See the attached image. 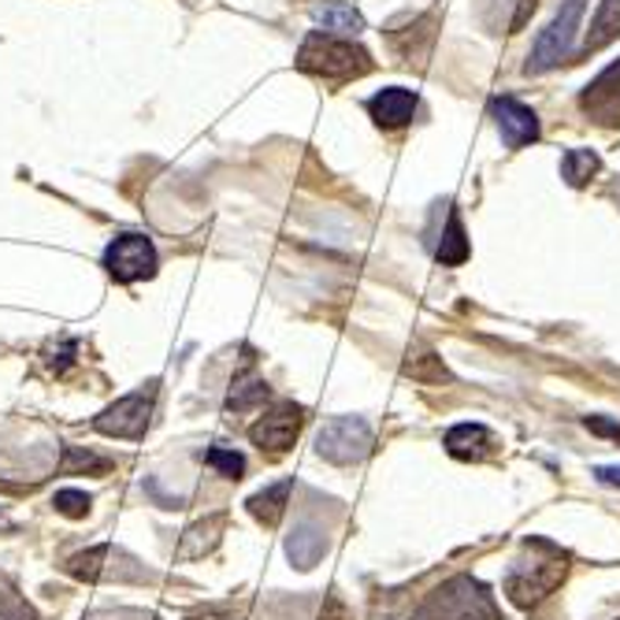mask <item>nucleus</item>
<instances>
[{"label":"nucleus","mask_w":620,"mask_h":620,"mask_svg":"<svg viewBox=\"0 0 620 620\" xmlns=\"http://www.w3.org/2000/svg\"><path fill=\"white\" fill-rule=\"evenodd\" d=\"M156 387L160 383H145L142 390L126 394L115 406H108L101 417L93 420V428L101 431V435H112V439H142L145 428H150V417H153V406H156Z\"/></svg>","instance_id":"obj_5"},{"label":"nucleus","mask_w":620,"mask_h":620,"mask_svg":"<svg viewBox=\"0 0 620 620\" xmlns=\"http://www.w3.org/2000/svg\"><path fill=\"white\" fill-rule=\"evenodd\" d=\"M190 620H242V613H234V609H209V613H197Z\"/></svg>","instance_id":"obj_31"},{"label":"nucleus","mask_w":620,"mask_h":620,"mask_svg":"<svg viewBox=\"0 0 620 620\" xmlns=\"http://www.w3.org/2000/svg\"><path fill=\"white\" fill-rule=\"evenodd\" d=\"M431 26H435V12L420 15L406 34L394 31V34H390V45L398 48V53L406 56V60H412V53H417V45H412V42H417V37H424V42H431V34H435V31H431Z\"/></svg>","instance_id":"obj_24"},{"label":"nucleus","mask_w":620,"mask_h":620,"mask_svg":"<svg viewBox=\"0 0 620 620\" xmlns=\"http://www.w3.org/2000/svg\"><path fill=\"white\" fill-rule=\"evenodd\" d=\"M204 461H209L215 472H223L228 479H242V472H245L242 454H234V450H223V446H212L209 454H204Z\"/></svg>","instance_id":"obj_25"},{"label":"nucleus","mask_w":620,"mask_h":620,"mask_svg":"<svg viewBox=\"0 0 620 620\" xmlns=\"http://www.w3.org/2000/svg\"><path fill=\"white\" fill-rule=\"evenodd\" d=\"M75 361V342H60V350H53V357H48V364H53L56 376H64L67 364Z\"/></svg>","instance_id":"obj_28"},{"label":"nucleus","mask_w":620,"mask_h":620,"mask_svg":"<svg viewBox=\"0 0 620 620\" xmlns=\"http://www.w3.org/2000/svg\"><path fill=\"white\" fill-rule=\"evenodd\" d=\"M312 19H317L328 34H339V37H353L364 31L361 12L350 4H342V0H323V4L312 8Z\"/></svg>","instance_id":"obj_14"},{"label":"nucleus","mask_w":620,"mask_h":620,"mask_svg":"<svg viewBox=\"0 0 620 620\" xmlns=\"http://www.w3.org/2000/svg\"><path fill=\"white\" fill-rule=\"evenodd\" d=\"M53 506L64 517H86L90 513V495H82V490H56Z\"/></svg>","instance_id":"obj_26"},{"label":"nucleus","mask_w":620,"mask_h":620,"mask_svg":"<svg viewBox=\"0 0 620 620\" xmlns=\"http://www.w3.org/2000/svg\"><path fill=\"white\" fill-rule=\"evenodd\" d=\"M317 620H353V613L346 609V602H342L339 590H328V598H323V609Z\"/></svg>","instance_id":"obj_27"},{"label":"nucleus","mask_w":620,"mask_h":620,"mask_svg":"<svg viewBox=\"0 0 620 620\" xmlns=\"http://www.w3.org/2000/svg\"><path fill=\"white\" fill-rule=\"evenodd\" d=\"M287 554L298 568H312L317 561L328 554V535L312 524H301L294 535L287 539Z\"/></svg>","instance_id":"obj_17"},{"label":"nucleus","mask_w":620,"mask_h":620,"mask_svg":"<svg viewBox=\"0 0 620 620\" xmlns=\"http://www.w3.org/2000/svg\"><path fill=\"white\" fill-rule=\"evenodd\" d=\"M595 476L602 479L606 487H620V465H606V468H598Z\"/></svg>","instance_id":"obj_32"},{"label":"nucleus","mask_w":620,"mask_h":620,"mask_svg":"<svg viewBox=\"0 0 620 620\" xmlns=\"http://www.w3.org/2000/svg\"><path fill=\"white\" fill-rule=\"evenodd\" d=\"M253 364V357H250ZM250 364H245V372L234 376V387L228 394V412H250V409H261L264 401H268V383L261 376H250Z\"/></svg>","instance_id":"obj_16"},{"label":"nucleus","mask_w":620,"mask_h":620,"mask_svg":"<svg viewBox=\"0 0 620 620\" xmlns=\"http://www.w3.org/2000/svg\"><path fill=\"white\" fill-rule=\"evenodd\" d=\"M372 450V428L361 417H331L317 435V454L331 465H357Z\"/></svg>","instance_id":"obj_4"},{"label":"nucleus","mask_w":620,"mask_h":620,"mask_svg":"<svg viewBox=\"0 0 620 620\" xmlns=\"http://www.w3.org/2000/svg\"><path fill=\"white\" fill-rule=\"evenodd\" d=\"M104 268L112 279L120 283H137L156 275V250L145 234H120L104 250Z\"/></svg>","instance_id":"obj_8"},{"label":"nucleus","mask_w":620,"mask_h":620,"mask_svg":"<svg viewBox=\"0 0 620 620\" xmlns=\"http://www.w3.org/2000/svg\"><path fill=\"white\" fill-rule=\"evenodd\" d=\"M568 573V554L557 550L546 539H528L524 554H520L506 573V595L513 598L520 609L543 602Z\"/></svg>","instance_id":"obj_1"},{"label":"nucleus","mask_w":620,"mask_h":620,"mask_svg":"<svg viewBox=\"0 0 620 620\" xmlns=\"http://www.w3.org/2000/svg\"><path fill=\"white\" fill-rule=\"evenodd\" d=\"M435 257L446 264V268H457V264L468 261V239H465V228H461V215L457 212H450L446 231H442V242H439Z\"/></svg>","instance_id":"obj_20"},{"label":"nucleus","mask_w":620,"mask_h":620,"mask_svg":"<svg viewBox=\"0 0 620 620\" xmlns=\"http://www.w3.org/2000/svg\"><path fill=\"white\" fill-rule=\"evenodd\" d=\"M617 37H620V0H602L595 12V23L587 31L584 53H598V48L613 45Z\"/></svg>","instance_id":"obj_18"},{"label":"nucleus","mask_w":620,"mask_h":620,"mask_svg":"<svg viewBox=\"0 0 620 620\" xmlns=\"http://www.w3.org/2000/svg\"><path fill=\"white\" fill-rule=\"evenodd\" d=\"M301 424H305V409L294 406V401H283V406L264 412L257 424L250 428V439H253V446H257L261 454L279 457V454H287V450L294 446Z\"/></svg>","instance_id":"obj_9"},{"label":"nucleus","mask_w":620,"mask_h":620,"mask_svg":"<svg viewBox=\"0 0 620 620\" xmlns=\"http://www.w3.org/2000/svg\"><path fill=\"white\" fill-rule=\"evenodd\" d=\"M495 431H487L484 424H457L454 431H446V454L457 461H487L495 457Z\"/></svg>","instance_id":"obj_12"},{"label":"nucleus","mask_w":620,"mask_h":620,"mask_svg":"<svg viewBox=\"0 0 620 620\" xmlns=\"http://www.w3.org/2000/svg\"><path fill=\"white\" fill-rule=\"evenodd\" d=\"M498 606L490 590L472 576L446 579L435 595H428L412 620H498Z\"/></svg>","instance_id":"obj_2"},{"label":"nucleus","mask_w":620,"mask_h":620,"mask_svg":"<svg viewBox=\"0 0 620 620\" xmlns=\"http://www.w3.org/2000/svg\"><path fill=\"white\" fill-rule=\"evenodd\" d=\"M490 115H495L501 137H506L509 150H520L528 142H539V115L531 112L528 104H520L517 97H498L490 104Z\"/></svg>","instance_id":"obj_11"},{"label":"nucleus","mask_w":620,"mask_h":620,"mask_svg":"<svg viewBox=\"0 0 620 620\" xmlns=\"http://www.w3.org/2000/svg\"><path fill=\"white\" fill-rule=\"evenodd\" d=\"M108 468H112V461H108V457L90 454V450H82V446H64V461H60L64 476H78V472H93V476H104Z\"/></svg>","instance_id":"obj_23"},{"label":"nucleus","mask_w":620,"mask_h":620,"mask_svg":"<svg viewBox=\"0 0 620 620\" xmlns=\"http://www.w3.org/2000/svg\"><path fill=\"white\" fill-rule=\"evenodd\" d=\"M90 620H150L145 613H134V609H115V613H97Z\"/></svg>","instance_id":"obj_30"},{"label":"nucleus","mask_w":620,"mask_h":620,"mask_svg":"<svg viewBox=\"0 0 620 620\" xmlns=\"http://www.w3.org/2000/svg\"><path fill=\"white\" fill-rule=\"evenodd\" d=\"M368 112H372V120H376L379 126L398 131V126H406L412 120V112H417V93L401 90V86H390V90H379L376 97H372Z\"/></svg>","instance_id":"obj_13"},{"label":"nucleus","mask_w":620,"mask_h":620,"mask_svg":"<svg viewBox=\"0 0 620 620\" xmlns=\"http://www.w3.org/2000/svg\"><path fill=\"white\" fill-rule=\"evenodd\" d=\"M579 108L602 126L620 123V60L613 67H606V71L587 86L584 97H579Z\"/></svg>","instance_id":"obj_10"},{"label":"nucleus","mask_w":620,"mask_h":620,"mask_svg":"<svg viewBox=\"0 0 620 620\" xmlns=\"http://www.w3.org/2000/svg\"><path fill=\"white\" fill-rule=\"evenodd\" d=\"M598 167H602V160H598L590 150H568L565 160H561V179L579 190V186H587L590 179H595Z\"/></svg>","instance_id":"obj_21"},{"label":"nucleus","mask_w":620,"mask_h":620,"mask_svg":"<svg viewBox=\"0 0 620 620\" xmlns=\"http://www.w3.org/2000/svg\"><path fill=\"white\" fill-rule=\"evenodd\" d=\"M298 67L323 78H357L372 71V56L361 45H353L350 37L312 31L298 48Z\"/></svg>","instance_id":"obj_3"},{"label":"nucleus","mask_w":620,"mask_h":620,"mask_svg":"<svg viewBox=\"0 0 620 620\" xmlns=\"http://www.w3.org/2000/svg\"><path fill=\"white\" fill-rule=\"evenodd\" d=\"M223 524H228V517H223V513H215V517H209V520H197V524L186 531V539H182V546H179V557H182V561L204 557L215 543H220Z\"/></svg>","instance_id":"obj_19"},{"label":"nucleus","mask_w":620,"mask_h":620,"mask_svg":"<svg viewBox=\"0 0 620 620\" xmlns=\"http://www.w3.org/2000/svg\"><path fill=\"white\" fill-rule=\"evenodd\" d=\"M294 490V479H279V484L264 487L261 495L250 498V513L261 520L264 528H275L283 520V513H287V498Z\"/></svg>","instance_id":"obj_15"},{"label":"nucleus","mask_w":620,"mask_h":620,"mask_svg":"<svg viewBox=\"0 0 620 620\" xmlns=\"http://www.w3.org/2000/svg\"><path fill=\"white\" fill-rule=\"evenodd\" d=\"M587 428L595 431V435H609V439L620 442V424H609V420H602V417H587Z\"/></svg>","instance_id":"obj_29"},{"label":"nucleus","mask_w":620,"mask_h":620,"mask_svg":"<svg viewBox=\"0 0 620 620\" xmlns=\"http://www.w3.org/2000/svg\"><path fill=\"white\" fill-rule=\"evenodd\" d=\"M579 15H584V0H568V4L561 8V12L554 15V23L539 34L535 48H531L528 75L550 71V67L561 64L568 53H573V42H576V31H579Z\"/></svg>","instance_id":"obj_6"},{"label":"nucleus","mask_w":620,"mask_h":620,"mask_svg":"<svg viewBox=\"0 0 620 620\" xmlns=\"http://www.w3.org/2000/svg\"><path fill=\"white\" fill-rule=\"evenodd\" d=\"M67 573L78 576V579H90V584H97V579L142 584L145 579V568L115 546H93V550H86V554H75L71 561H67Z\"/></svg>","instance_id":"obj_7"},{"label":"nucleus","mask_w":620,"mask_h":620,"mask_svg":"<svg viewBox=\"0 0 620 620\" xmlns=\"http://www.w3.org/2000/svg\"><path fill=\"white\" fill-rule=\"evenodd\" d=\"M406 376L412 379H420V383H442V379H450V372H446V364H442V357L435 350H417V353H409V361H406Z\"/></svg>","instance_id":"obj_22"}]
</instances>
